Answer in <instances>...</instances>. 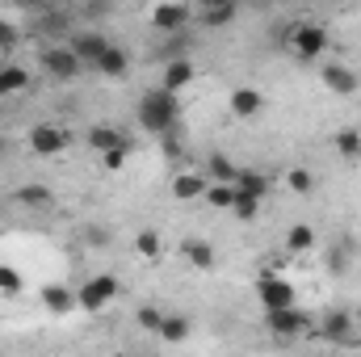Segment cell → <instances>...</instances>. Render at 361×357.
<instances>
[{"label": "cell", "instance_id": "3957f363", "mask_svg": "<svg viewBox=\"0 0 361 357\" xmlns=\"http://www.w3.org/2000/svg\"><path fill=\"white\" fill-rule=\"evenodd\" d=\"M118 277L114 273H97V277H89L80 290H76V307L80 311H89V315H97V311H105L114 298H118Z\"/></svg>", "mask_w": 361, "mask_h": 357}, {"label": "cell", "instance_id": "4dcf8cb0", "mask_svg": "<svg viewBox=\"0 0 361 357\" xmlns=\"http://www.w3.org/2000/svg\"><path fill=\"white\" fill-rule=\"evenodd\" d=\"M135 253L147 257V261H156L160 257V231H139L135 236Z\"/></svg>", "mask_w": 361, "mask_h": 357}, {"label": "cell", "instance_id": "4316f807", "mask_svg": "<svg viewBox=\"0 0 361 357\" xmlns=\"http://www.w3.org/2000/svg\"><path fill=\"white\" fill-rule=\"evenodd\" d=\"M235 177H240V169L227 156H210V181L214 185H235Z\"/></svg>", "mask_w": 361, "mask_h": 357}, {"label": "cell", "instance_id": "e0dca14e", "mask_svg": "<svg viewBox=\"0 0 361 357\" xmlns=\"http://www.w3.org/2000/svg\"><path fill=\"white\" fill-rule=\"evenodd\" d=\"M13 202H21L25 210H51L55 206V189L51 185H21L13 193Z\"/></svg>", "mask_w": 361, "mask_h": 357}, {"label": "cell", "instance_id": "f1b7e54d", "mask_svg": "<svg viewBox=\"0 0 361 357\" xmlns=\"http://www.w3.org/2000/svg\"><path fill=\"white\" fill-rule=\"evenodd\" d=\"M135 320H139V328H143V332H152V337H160V324H164V311H160L156 303H143Z\"/></svg>", "mask_w": 361, "mask_h": 357}, {"label": "cell", "instance_id": "f546056e", "mask_svg": "<svg viewBox=\"0 0 361 357\" xmlns=\"http://www.w3.org/2000/svg\"><path fill=\"white\" fill-rule=\"evenodd\" d=\"M349 261H353V244H349V240H341V244L328 253V261H324V265H328V273H345Z\"/></svg>", "mask_w": 361, "mask_h": 357}, {"label": "cell", "instance_id": "5b68a950", "mask_svg": "<svg viewBox=\"0 0 361 357\" xmlns=\"http://www.w3.org/2000/svg\"><path fill=\"white\" fill-rule=\"evenodd\" d=\"M257 303L265 311H286V307H298V290L277 273H261L257 277Z\"/></svg>", "mask_w": 361, "mask_h": 357}, {"label": "cell", "instance_id": "d6a6232c", "mask_svg": "<svg viewBox=\"0 0 361 357\" xmlns=\"http://www.w3.org/2000/svg\"><path fill=\"white\" fill-rule=\"evenodd\" d=\"M0 294H21V273L13 265H0Z\"/></svg>", "mask_w": 361, "mask_h": 357}, {"label": "cell", "instance_id": "5bb4252c", "mask_svg": "<svg viewBox=\"0 0 361 357\" xmlns=\"http://www.w3.org/2000/svg\"><path fill=\"white\" fill-rule=\"evenodd\" d=\"M193 76H197V68L189 63V59H169V68H164V80H160V89L180 97L185 85H193Z\"/></svg>", "mask_w": 361, "mask_h": 357}, {"label": "cell", "instance_id": "7c38bea8", "mask_svg": "<svg viewBox=\"0 0 361 357\" xmlns=\"http://www.w3.org/2000/svg\"><path fill=\"white\" fill-rule=\"evenodd\" d=\"M147 21H152V30H160V34H180L185 21H189V4H156V8L147 13Z\"/></svg>", "mask_w": 361, "mask_h": 357}, {"label": "cell", "instance_id": "d4e9b609", "mask_svg": "<svg viewBox=\"0 0 361 357\" xmlns=\"http://www.w3.org/2000/svg\"><path fill=\"white\" fill-rule=\"evenodd\" d=\"M25 85H30V72H25V68H13V63L0 68V101L13 97V92H21Z\"/></svg>", "mask_w": 361, "mask_h": 357}, {"label": "cell", "instance_id": "8992f818", "mask_svg": "<svg viewBox=\"0 0 361 357\" xmlns=\"http://www.w3.org/2000/svg\"><path fill=\"white\" fill-rule=\"evenodd\" d=\"M68 51H72L85 68H97V63H101V55L109 51V38H105V34H97V30H76V34H68Z\"/></svg>", "mask_w": 361, "mask_h": 357}, {"label": "cell", "instance_id": "4fadbf2b", "mask_svg": "<svg viewBox=\"0 0 361 357\" xmlns=\"http://www.w3.org/2000/svg\"><path fill=\"white\" fill-rule=\"evenodd\" d=\"M261 105H265V97H261V89H252V85H240V89H231V97H227V109L235 118H257Z\"/></svg>", "mask_w": 361, "mask_h": 357}, {"label": "cell", "instance_id": "484cf974", "mask_svg": "<svg viewBox=\"0 0 361 357\" xmlns=\"http://www.w3.org/2000/svg\"><path fill=\"white\" fill-rule=\"evenodd\" d=\"M206 202L214 206V210H231L235 206V185H206Z\"/></svg>", "mask_w": 361, "mask_h": 357}, {"label": "cell", "instance_id": "d6986e66", "mask_svg": "<svg viewBox=\"0 0 361 357\" xmlns=\"http://www.w3.org/2000/svg\"><path fill=\"white\" fill-rule=\"evenodd\" d=\"M235 13H240V8H235L231 0L206 4V8H202V25H206V30H223V25H231V21H235Z\"/></svg>", "mask_w": 361, "mask_h": 357}, {"label": "cell", "instance_id": "e575fe53", "mask_svg": "<svg viewBox=\"0 0 361 357\" xmlns=\"http://www.w3.org/2000/svg\"><path fill=\"white\" fill-rule=\"evenodd\" d=\"M13 42H17V30H13V21H4V17H0V51H4V47H13Z\"/></svg>", "mask_w": 361, "mask_h": 357}, {"label": "cell", "instance_id": "836d02e7", "mask_svg": "<svg viewBox=\"0 0 361 357\" xmlns=\"http://www.w3.org/2000/svg\"><path fill=\"white\" fill-rule=\"evenodd\" d=\"M257 210H261V206H257V202H244V198H235V206H231L235 219H257Z\"/></svg>", "mask_w": 361, "mask_h": 357}, {"label": "cell", "instance_id": "8fae6325", "mask_svg": "<svg viewBox=\"0 0 361 357\" xmlns=\"http://www.w3.org/2000/svg\"><path fill=\"white\" fill-rule=\"evenodd\" d=\"M319 80H324V89L336 92V97H353L357 92V72L353 68H345V63H324L319 68Z\"/></svg>", "mask_w": 361, "mask_h": 357}, {"label": "cell", "instance_id": "ffe728a7", "mask_svg": "<svg viewBox=\"0 0 361 357\" xmlns=\"http://www.w3.org/2000/svg\"><path fill=\"white\" fill-rule=\"evenodd\" d=\"M42 307L55 311V315H63V311L76 307V290H68V286H42Z\"/></svg>", "mask_w": 361, "mask_h": 357}, {"label": "cell", "instance_id": "6da1fadb", "mask_svg": "<svg viewBox=\"0 0 361 357\" xmlns=\"http://www.w3.org/2000/svg\"><path fill=\"white\" fill-rule=\"evenodd\" d=\"M177 122H180V97H173V92H164V89H147L139 97V126L147 135L169 139L177 131Z\"/></svg>", "mask_w": 361, "mask_h": 357}, {"label": "cell", "instance_id": "1f68e13d", "mask_svg": "<svg viewBox=\"0 0 361 357\" xmlns=\"http://www.w3.org/2000/svg\"><path fill=\"white\" fill-rule=\"evenodd\" d=\"M126 156H130V143H122V147L105 152V156H101V169H105V173H118V169L126 164Z\"/></svg>", "mask_w": 361, "mask_h": 357}, {"label": "cell", "instance_id": "8d00e7d4", "mask_svg": "<svg viewBox=\"0 0 361 357\" xmlns=\"http://www.w3.org/2000/svg\"><path fill=\"white\" fill-rule=\"evenodd\" d=\"M0 152H4V139H0Z\"/></svg>", "mask_w": 361, "mask_h": 357}, {"label": "cell", "instance_id": "44dd1931", "mask_svg": "<svg viewBox=\"0 0 361 357\" xmlns=\"http://www.w3.org/2000/svg\"><path fill=\"white\" fill-rule=\"evenodd\" d=\"M122 143H126V135H122L118 126H92L89 131V147L92 152H101V156L114 152V147H122Z\"/></svg>", "mask_w": 361, "mask_h": 357}, {"label": "cell", "instance_id": "7402d4cb", "mask_svg": "<svg viewBox=\"0 0 361 357\" xmlns=\"http://www.w3.org/2000/svg\"><path fill=\"white\" fill-rule=\"evenodd\" d=\"M332 147H336L345 160H361V131L357 126H341L336 139H332Z\"/></svg>", "mask_w": 361, "mask_h": 357}, {"label": "cell", "instance_id": "603a6c76", "mask_svg": "<svg viewBox=\"0 0 361 357\" xmlns=\"http://www.w3.org/2000/svg\"><path fill=\"white\" fill-rule=\"evenodd\" d=\"M286 248H290V253H311V248H315V227H311V223H294V227L286 231Z\"/></svg>", "mask_w": 361, "mask_h": 357}, {"label": "cell", "instance_id": "7a4b0ae2", "mask_svg": "<svg viewBox=\"0 0 361 357\" xmlns=\"http://www.w3.org/2000/svg\"><path fill=\"white\" fill-rule=\"evenodd\" d=\"M286 47H290V55H294V59H302V63H315V59L328 51V30H324V25H315V21L290 25V34H286Z\"/></svg>", "mask_w": 361, "mask_h": 357}, {"label": "cell", "instance_id": "9a60e30c", "mask_svg": "<svg viewBox=\"0 0 361 357\" xmlns=\"http://www.w3.org/2000/svg\"><path fill=\"white\" fill-rule=\"evenodd\" d=\"M92 72H101V76H109V80H122V76L130 72V55H126V47L109 42V51L101 55V63H97Z\"/></svg>", "mask_w": 361, "mask_h": 357}, {"label": "cell", "instance_id": "2e32d148", "mask_svg": "<svg viewBox=\"0 0 361 357\" xmlns=\"http://www.w3.org/2000/svg\"><path fill=\"white\" fill-rule=\"evenodd\" d=\"M265 193H269V181L261 177V173H252V169H240V177H235V198H244V202H265Z\"/></svg>", "mask_w": 361, "mask_h": 357}, {"label": "cell", "instance_id": "cb8c5ba5", "mask_svg": "<svg viewBox=\"0 0 361 357\" xmlns=\"http://www.w3.org/2000/svg\"><path fill=\"white\" fill-rule=\"evenodd\" d=\"M189 320L185 315H164V324H160V341H169V345H185L189 341Z\"/></svg>", "mask_w": 361, "mask_h": 357}, {"label": "cell", "instance_id": "83f0119b", "mask_svg": "<svg viewBox=\"0 0 361 357\" xmlns=\"http://www.w3.org/2000/svg\"><path fill=\"white\" fill-rule=\"evenodd\" d=\"M286 185H290L294 193H315V173L302 169V164H294V169H286Z\"/></svg>", "mask_w": 361, "mask_h": 357}, {"label": "cell", "instance_id": "9c48e42d", "mask_svg": "<svg viewBox=\"0 0 361 357\" xmlns=\"http://www.w3.org/2000/svg\"><path fill=\"white\" fill-rule=\"evenodd\" d=\"M319 341H332V345H353V315L349 311H328L324 320H319Z\"/></svg>", "mask_w": 361, "mask_h": 357}, {"label": "cell", "instance_id": "ba28073f", "mask_svg": "<svg viewBox=\"0 0 361 357\" xmlns=\"http://www.w3.org/2000/svg\"><path fill=\"white\" fill-rule=\"evenodd\" d=\"M42 68H47V76H55V80H76V76L85 72V63H80L68 47H47V51H42Z\"/></svg>", "mask_w": 361, "mask_h": 357}, {"label": "cell", "instance_id": "277c9868", "mask_svg": "<svg viewBox=\"0 0 361 357\" xmlns=\"http://www.w3.org/2000/svg\"><path fill=\"white\" fill-rule=\"evenodd\" d=\"M265 328H269L277 341H302L315 328V320L302 307H286V311H265Z\"/></svg>", "mask_w": 361, "mask_h": 357}, {"label": "cell", "instance_id": "30bf717a", "mask_svg": "<svg viewBox=\"0 0 361 357\" xmlns=\"http://www.w3.org/2000/svg\"><path fill=\"white\" fill-rule=\"evenodd\" d=\"M180 257L189 261V269H197V273H214V269H219V253H214V244H206V240H197V236L180 240Z\"/></svg>", "mask_w": 361, "mask_h": 357}, {"label": "cell", "instance_id": "52a82bcc", "mask_svg": "<svg viewBox=\"0 0 361 357\" xmlns=\"http://www.w3.org/2000/svg\"><path fill=\"white\" fill-rule=\"evenodd\" d=\"M68 143H72V135H68L63 126L38 122V126L30 131V152H34V156H59V152H63Z\"/></svg>", "mask_w": 361, "mask_h": 357}, {"label": "cell", "instance_id": "d590c367", "mask_svg": "<svg viewBox=\"0 0 361 357\" xmlns=\"http://www.w3.org/2000/svg\"><path fill=\"white\" fill-rule=\"evenodd\" d=\"M353 341H357V349H361V337H353Z\"/></svg>", "mask_w": 361, "mask_h": 357}, {"label": "cell", "instance_id": "ac0fdd59", "mask_svg": "<svg viewBox=\"0 0 361 357\" xmlns=\"http://www.w3.org/2000/svg\"><path fill=\"white\" fill-rule=\"evenodd\" d=\"M206 185L210 181L197 177V173H177L173 177V193H177L180 202H197V198H206Z\"/></svg>", "mask_w": 361, "mask_h": 357}]
</instances>
